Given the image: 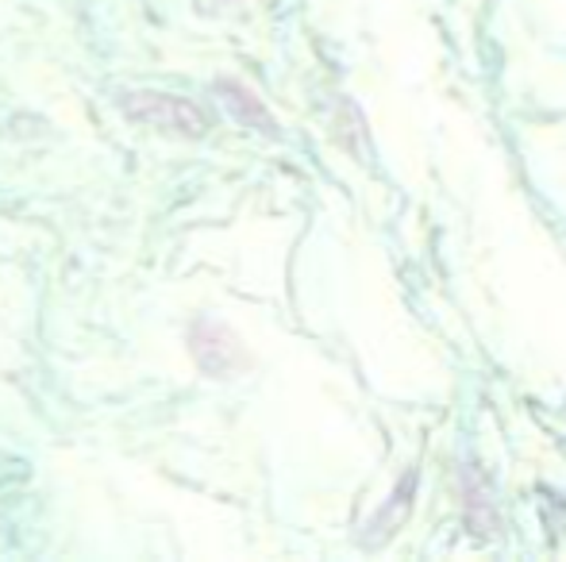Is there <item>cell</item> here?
<instances>
[{"instance_id": "7a4b0ae2", "label": "cell", "mask_w": 566, "mask_h": 562, "mask_svg": "<svg viewBox=\"0 0 566 562\" xmlns=\"http://www.w3.org/2000/svg\"><path fill=\"white\" fill-rule=\"evenodd\" d=\"M189 354H193V362L209 378H235L251 367V359H247L235 331L217 320H209V316L193 320V328H189Z\"/></svg>"}, {"instance_id": "6da1fadb", "label": "cell", "mask_w": 566, "mask_h": 562, "mask_svg": "<svg viewBox=\"0 0 566 562\" xmlns=\"http://www.w3.org/2000/svg\"><path fill=\"white\" fill-rule=\"evenodd\" d=\"M119 108L132 124H143V128L166 131V136L178 139H201L209 131V116L186 97H174V93H124L119 97Z\"/></svg>"}, {"instance_id": "3957f363", "label": "cell", "mask_w": 566, "mask_h": 562, "mask_svg": "<svg viewBox=\"0 0 566 562\" xmlns=\"http://www.w3.org/2000/svg\"><path fill=\"white\" fill-rule=\"evenodd\" d=\"M217 93H220V100H224V108H228L231 116H235L239 124H243V128L262 131V136L277 139V120L266 113V105H262V100L254 97V93L247 89V85L231 82V77H220Z\"/></svg>"}]
</instances>
